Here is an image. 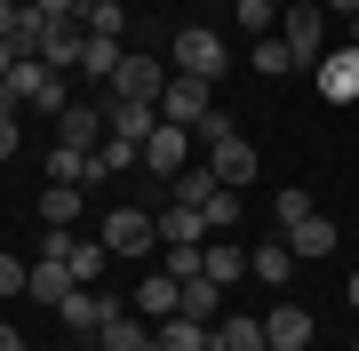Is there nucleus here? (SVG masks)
I'll return each mask as SVG.
<instances>
[{
    "label": "nucleus",
    "instance_id": "nucleus-1",
    "mask_svg": "<svg viewBox=\"0 0 359 351\" xmlns=\"http://www.w3.org/2000/svg\"><path fill=\"white\" fill-rule=\"evenodd\" d=\"M224 64H231V40L208 32V25H184L176 40H168V72H192V80H208V88H216Z\"/></svg>",
    "mask_w": 359,
    "mask_h": 351
},
{
    "label": "nucleus",
    "instance_id": "nucleus-2",
    "mask_svg": "<svg viewBox=\"0 0 359 351\" xmlns=\"http://www.w3.org/2000/svg\"><path fill=\"white\" fill-rule=\"evenodd\" d=\"M160 88H168V64H160V56H120L112 104H160Z\"/></svg>",
    "mask_w": 359,
    "mask_h": 351
},
{
    "label": "nucleus",
    "instance_id": "nucleus-3",
    "mask_svg": "<svg viewBox=\"0 0 359 351\" xmlns=\"http://www.w3.org/2000/svg\"><path fill=\"white\" fill-rule=\"evenodd\" d=\"M327 104H359V48H320V64H311Z\"/></svg>",
    "mask_w": 359,
    "mask_h": 351
},
{
    "label": "nucleus",
    "instance_id": "nucleus-4",
    "mask_svg": "<svg viewBox=\"0 0 359 351\" xmlns=\"http://www.w3.org/2000/svg\"><path fill=\"white\" fill-rule=\"evenodd\" d=\"M56 312H65V327H80V336H104V327L128 312V303H120V296H96V287H72Z\"/></svg>",
    "mask_w": 359,
    "mask_h": 351
},
{
    "label": "nucleus",
    "instance_id": "nucleus-5",
    "mask_svg": "<svg viewBox=\"0 0 359 351\" xmlns=\"http://www.w3.org/2000/svg\"><path fill=\"white\" fill-rule=\"evenodd\" d=\"M160 120H176V128H200V120H208V80L168 72V88H160Z\"/></svg>",
    "mask_w": 359,
    "mask_h": 351
},
{
    "label": "nucleus",
    "instance_id": "nucleus-6",
    "mask_svg": "<svg viewBox=\"0 0 359 351\" xmlns=\"http://www.w3.org/2000/svg\"><path fill=\"white\" fill-rule=\"evenodd\" d=\"M320 32H327V8H320V0H295V8L280 16V40L295 48V64H304V56L320 64Z\"/></svg>",
    "mask_w": 359,
    "mask_h": 351
},
{
    "label": "nucleus",
    "instance_id": "nucleus-7",
    "mask_svg": "<svg viewBox=\"0 0 359 351\" xmlns=\"http://www.w3.org/2000/svg\"><path fill=\"white\" fill-rule=\"evenodd\" d=\"M144 168H152V176H176V168H192V128L160 120V128L144 136Z\"/></svg>",
    "mask_w": 359,
    "mask_h": 351
},
{
    "label": "nucleus",
    "instance_id": "nucleus-8",
    "mask_svg": "<svg viewBox=\"0 0 359 351\" xmlns=\"http://www.w3.org/2000/svg\"><path fill=\"white\" fill-rule=\"evenodd\" d=\"M152 240H160V223L144 208H112V216H104V247H112V256H144Z\"/></svg>",
    "mask_w": 359,
    "mask_h": 351
},
{
    "label": "nucleus",
    "instance_id": "nucleus-9",
    "mask_svg": "<svg viewBox=\"0 0 359 351\" xmlns=\"http://www.w3.org/2000/svg\"><path fill=\"white\" fill-rule=\"evenodd\" d=\"M208 168H216L231 192H240V184L256 176V144H248V136H216V144H208Z\"/></svg>",
    "mask_w": 359,
    "mask_h": 351
},
{
    "label": "nucleus",
    "instance_id": "nucleus-10",
    "mask_svg": "<svg viewBox=\"0 0 359 351\" xmlns=\"http://www.w3.org/2000/svg\"><path fill=\"white\" fill-rule=\"evenodd\" d=\"M264 336H271V351H311V312L280 303V312H264Z\"/></svg>",
    "mask_w": 359,
    "mask_h": 351
},
{
    "label": "nucleus",
    "instance_id": "nucleus-11",
    "mask_svg": "<svg viewBox=\"0 0 359 351\" xmlns=\"http://www.w3.org/2000/svg\"><path fill=\"white\" fill-rule=\"evenodd\" d=\"M208 343H216V351H271L264 319H248V312H224L216 327H208Z\"/></svg>",
    "mask_w": 359,
    "mask_h": 351
},
{
    "label": "nucleus",
    "instance_id": "nucleus-12",
    "mask_svg": "<svg viewBox=\"0 0 359 351\" xmlns=\"http://www.w3.org/2000/svg\"><path fill=\"white\" fill-rule=\"evenodd\" d=\"M224 303H231V287H216V280L200 272V280H184V303H176V312H184V319H200V327H216V319H224Z\"/></svg>",
    "mask_w": 359,
    "mask_h": 351
},
{
    "label": "nucleus",
    "instance_id": "nucleus-13",
    "mask_svg": "<svg viewBox=\"0 0 359 351\" xmlns=\"http://www.w3.org/2000/svg\"><path fill=\"white\" fill-rule=\"evenodd\" d=\"M56 144H72V152H96V144H104V112L65 104V112H56Z\"/></svg>",
    "mask_w": 359,
    "mask_h": 351
},
{
    "label": "nucleus",
    "instance_id": "nucleus-14",
    "mask_svg": "<svg viewBox=\"0 0 359 351\" xmlns=\"http://www.w3.org/2000/svg\"><path fill=\"white\" fill-rule=\"evenodd\" d=\"M335 240H344V232H335V223H327L320 208H311L304 223H287V247H295V256H304V263H320V256H327Z\"/></svg>",
    "mask_w": 359,
    "mask_h": 351
},
{
    "label": "nucleus",
    "instance_id": "nucleus-15",
    "mask_svg": "<svg viewBox=\"0 0 359 351\" xmlns=\"http://www.w3.org/2000/svg\"><path fill=\"white\" fill-rule=\"evenodd\" d=\"M176 303H184V280H168V272H152V280H144V287H136V312H144V319H152V327H160L168 312H176Z\"/></svg>",
    "mask_w": 359,
    "mask_h": 351
},
{
    "label": "nucleus",
    "instance_id": "nucleus-16",
    "mask_svg": "<svg viewBox=\"0 0 359 351\" xmlns=\"http://www.w3.org/2000/svg\"><path fill=\"white\" fill-rule=\"evenodd\" d=\"M144 343H152V319H144L136 303H128V312H120V319L96 336V351H144Z\"/></svg>",
    "mask_w": 359,
    "mask_h": 351
},
{
    "label": "nucleus",
    "instance_id": "nucleus-17",
    "mask_svg": "<svg viewBox=\"0 0 359 351\" xmlns=\"http://www.w3.org/2000/svg\"><path fill=\"white\" fill-rule=\"evenodd\" d=\"M152 343H160V351H216V343H208V327L184 319V312H168V319L152 327Z\"/></svg>",
    "mask_w": 359,
    "mask_h": 351
},
{
    "label": "nucleus",
    "instance_id": "nucleus-18",
    "mask_svg": "<svg viewBox=\"0 0 359 351\" xmlns=\"http://www.w3.org/2000/svg\"><path fill=\"white\" fill-rule=\"evenodd\" d=\"M216 168H176V176H168V200H176V208H208V192H216Z\"/></svg>",
    "mask_w": 359,
    "mask_h": 351
},
{
    "label": "nucleus",
    "instance_id": "nucleus-19",
    "mask_svg": "<svg viewBox=\"0 0 359 351\" xmlns=\"http://www.w3.org/2000/svg\"><path fill=\"white\" fill-rule=\"evenodd\" d=\"M72 287H80V280H72V263H56V256H32V296H40V303H65Z\"/></svg>",
    "mask_w": 359,
    "mask_h": 351
},
{
    "label": "nucleus",
    "instance_id": "nucleus-20",
    "mask_svg": "<svg viewBox=\"0 0 359 351\" xmlns=\"http://www.w3.org/2000/svg\"><path fill=\"white\" fill-rule=\"evenodd\" d=\"M104 128L128 136V144H144V136L160 128V104H112V112H104Z\"/></svg>",
    "mask_w": 359,
    "mask_h": 351
},
{
    "label": "nucleus",
    "instance_id": "nucleus-21",
    "mask_svg": "<svg viewBox=\"0 0 359 351\" xmlns=\"http://www.w3.org/2000/svg\"><path fill=\"white\" fill-rule=\"evenodd\" d=\"M152 223H160V240H192V247H200V240H216V232H208V216H200V208H176V200H168Z\"/></svg>",
    "mask_w": 359,
    "mask_h": 351
},
{
    "label": "nucleus",
    "instance_id": "nucleus-22",
    "mask_svg": "<svg viewBox=\"0 0 359 351\" xmlns=\"http://www.w3.org/2000/svg\"><path fill=\"white\" fill-rule=\"evenodd\" d=\"M72 216H80V184H48L40 192V223L48 232H72Z\"/></svg>",
    "mask_w": 359,
    "mask_h": 351
},
{
    "label": "nucleus",
    "instance_id": "nucleus-23",
    "mask_svg": "<svg viewBox=\"0 0 359 351\" xmlns=\"http://www.w3.org/2000/svg\"><path fill=\"white\" fill-rule=\"evenodd\" d=\"M80 32L88 40H120L128 32V8H120V0H96V8H80Z\"/></svg>",
    "mask_w": 359,
    "mask_h": 351
},
{
    "label": "nucleus",
    "instance_id": "nucleus-24",
    "mask_svg": "<svg viewBox=\"0 0 359 351\" xmlns=\"http://www.w3.org/2000/svg\"><path fill=\"white\" fill-rule=\"evenodd\" d=\"M287 263H295V247H287V240H271V247H256V256H248V280L280 287V280H287Z\"/></svg>",
    "mask_w": 359,
    "mask_h": 351
},
{
    "label": "nucleus",
    "instance_id": "nucleus-25",
    "mask_svg": "<svg viewBox=\"0 0 359 351\" xmlns=\"http://www.w3.org/2000/svg\"><path fill=\"white\" fill-rule=\"evenodd\" d=\"M208 280H216V287L248 280V256H240V247H231V240H208Z\"/></svg>",
    "mask_w": 359,
    "mask_h": 351
},
{
    "label": "nucleus",
    "instance_id": "nucleus-26",
    "mask_svg": "<svg viewBox=\"0 0 359 351\" xmlns=\"http://www.w3.org/2000/svg\"><path fill=\"white\" fill-rule=\"evenodd\" d=\"M120 56H128L120 40H88V48H80V72H88V80H112V72H120Z\"/></svg>",
    "mask_w": 359,
    "mask_h": 351
},
{
    "label": "nucleus",
    "instance_id": "nucleus-27",
    "mask_svg": "<svg viewBox=\"0 0 359 351\" xmlns=\"http://www.w3.org/2000/svg\"><path fill=\"white\" fill-rule=\"evenodd\" d=\"M48 184H88V152H72V144H56L48 152V168H40Z\"/></svg>",
    "mask_w": 359,
    "mask_h": 351
},
{
    "label": "nucleus",
    "instance_id": "nucleus-28",
    "mask_svg": "<svg viewBox=\"0 0 359 351\" xmlns=\"http://www.w3.org/2000/svg\"><path fill=\"white\" fill-rule=\"evenodd\" d=\"M256 72H264V80H280V72H295V48H287L280 32H264V40H256Z\"/></svg>",
    "mask_w": 359,
    "mask_h": 351
},
{
    "label": "nucleus",
    "instance_id": "nucleus-29",
    "mask_svg": "<svg viewBox=\"0 0 359 351\" xmlns=\"http://www.w3.org/2000/svg\"><path fill=\"white\" fill-rule=\"evenodd\" d=\"M200 216H208V232H231V223H240V192H231V184H216Z\"/></svg>",
    "mask_w": 359,
    "mask_h": 351
},
{
    "label": "nucleus",
    "instance_id": "nucleus-30",
    "mask_svg": "<svg viewBox=\"0 0 359 351\" xmlns=\"http://www.w3.org/2000/svg\"><path fill=\"white\" fill-rule=\"evenodd\" d=\"M104 256H112V247H104V240H80V247H72V280H80V287H96Z\"/></svg>",
    "mask_w": 359,
    "mask_h": 351
},
{
    "label": "nucleus",
    "instance_id": "nucleus-31",
    "mask_svg": "<svg viewBox=\"0 0 359 351\" xmlns=\"http://www.w3.org/2000/svg\"><path fill=\"white\" fill-rule=\"evenodd\" d=\"M25 287H32V263H25V256H0V303L25 296Z\"/></svg>",
    "mask_w": 359,
    "mask_h": 351
},
{
    "label": "nucleus",
    "instance_id": "nucleus-32",
    "mask_svg": "<svg viewBox=\"0 0 359 351\" xmlns=\"http://www.w3.org/2000/svg\"><path fill=\"white\" fill-rule=\"evenodd\" d=\"M231 8H240V32H256V40L271 32V0H231Z\"/></svg>",
    "mask_w": 359,
    "mask_h": 351
},
{
    "label": "nucleus",
    "instance_id": "nucleus-33",
    "mask_svg": "<svg viewBox=\"0 0 359 351\" xmlns=\"http://www.w3.org/2000/svg\"><path fill=\"white\" fill-rule=\"evenodd\" d=\"M311 216V192H304V184H287V192H280V223H304Z\"/></svg>",
    "mask_w": 359,
    "mask_h": 351
},
{
    "label": "nucleus",
    "instance_id": "nucleus-34",
    "mask_svg": "<svg viewBox=\"0 0 359 351\" xmlns=\"http://www.w3.org/2000/svg\"><path fill=\"white\" fill-rule=\"evenodd\" d=\"M16 144H25V128H16V112H0V160H16Z\"/></svg>",
    "mask_w": 359,
    "mask_h": 351
},
{
    "label": "nucleus",
    "instance_id": "nucleus-35",
    "mask_svg": "<svg viewBox=\"0 0 359 351\" xmlns=\"http://www.w3.org/2000/svg\"><path fill=\"white\" fill-rule=\"evenodd\" d=\"M16 25H25V8H16V0H0V40H16Z\"/></svg>",
    "mask_w": 359,
    "mask_h": 351
},
{
    "label": "nucleus",
    "instance_id": "nucleus-36",
    "mask_svg": "<svg viewBox=\"0 0 359 351\" xmlns=\"http://www.w3.org/2000/svg\"><path fill=\"white\" fill-rule=\"evenodd\" d=\"M16 72V40H0V80H8Z\"/></svg>",
    "mask_w": 359,
    "mask_h": 351
},
{
    "label": "nucleus",
    "instance_id": "nucleus-37",
    "mask_svg": "<svg viewBox=\"0 0 359 351\" xmlns=\"http://www.w3.org/2000/svg\"><path fill=\"white\" fill-rule=\"evenodd\" d=\"M0 351H25V336H16V327H8V319H0Z\"/></svg>",
    "mask_w": 359,
    "mask_h": 351
},
{
    "label": "nucleus",
    "instance_id": "nucleus-38",
    "mask_svg": "<svg viewBox=\"0 0 359 351\" xmlns=\"http://www.w3.org/2000/svg\"><path fill=\"white\" fill-rule=\"evenodd\" d=\"M320 8H327V16H359V0H320Z\"/></svg>",
    "mask_w": 359,
    "mask_h": 351
},
{
    "label": "nucleus",
    "instance_id": "nucleus-39",
    "mask_svg": "<svg viewBox=\"0 0 359 351\" xmlns=\"http://www.w3.org/2000/svg\"><path fill=\"white\" fill-rule=\"evenodd\" d=\"M351 312H359V272H351Z\"/></svg>",
    "mask_w": 359,
    "mask_h": 351
},
{
    "label": "nucleus",
    "instance_id": "nucleus-40",
    "mask_svg": "<svg viewBox=\"0 0 359 351\" xmlns=\"http://www.w3.org/2000/svg\"><path fill=\"white\" fill-rule=\"evenodd\" d=\"M351 48H359V16H351Z\"/></svg>",
    "mask_w": 359,
    "mask_h": 351
},
{
    "label": "nucleus",
    "instance_id": "nucleus-41",
    "mask_svg": "<svg viewBox=\"0 0 359 351\" xmlns=\"http://www.w3.org/2000/svg\"><path fill=\"white\" fill-rule=\"evenodd\" d=\"M80 8H96V0H80Z\"/></svg>",
    "mask_w": 359,
    "mask_h": 351
}]
</instances>
